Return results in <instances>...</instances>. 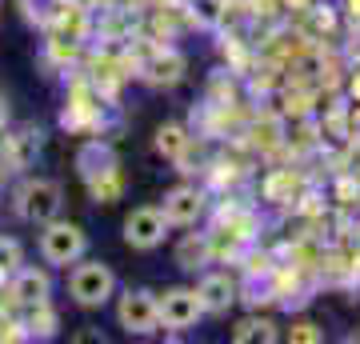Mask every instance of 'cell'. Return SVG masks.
<instances>
[{
    "instance_id": "6da1fadb",
    "label": "cell",
    "mask_w": 360,
    "mask_h": 344,
    "mask_svg": "<svg viewBox=\"0 0 360 344\" xmlns=\"http://www.w3.org/2000/svg\"><path fill=\"white\" fill-rule=\"evenodd\" d=\"M112 293H116V276H112V268L108 265H101V260H84V256L72 265V272H68V296H72L80 308L108 305Z\"/></svg>"
},
{
    "instance_id": "7a4b0ae2",
    "label": "cell",
    "mask_w": 360,
    "mask_h": 344,
    "mask_svg": "<svg viewBox=\"0 0 360 344\" xmlns=\"http://www.w3.org/2000/svg\"><path fill=\"white\" fill-rule=\"evenodd\" d=\"M89 253V236L77 229V224H68V220H49L44 232H40V256L56 268H68L77 265L80 256Z\"/></svg>"
},
{
    "instance_id": "3957f363",
    "label": "cell",
    "mask_w": 360,
    "mask_h": 344,
    "mask_svg": "<svg viewBox=\"0 0 360 344\" xmlns=\"http://www.w3.org/2000/svg\"><path fill=\"white\" fill-rule=\"evenodd\" d=\"M60 208H65V189L56 180H28L16 192V212L28 224H49V220L60 217Z\"/></svg>"
},
{
    "instance_id": "277c9868",
    "label": "cell",
    "mask_w": 360,
    "mask_h": 344,
    "mask_svg": "<svg viewBox=\"0 0 360 344\" xmlns=\"http://www.w3.org/2000/svg\"><path fill=\"white\" fill-rule=\"evenodd\" d=\"M116 320L129 336H153L160 329V317H156V296L144 293V288H129L116 300Z\"/></svg>"
},
{
    "instance_id": "5b68a950",
    "label": "cell",
    "mask_w": 360,
    "mask_h": 344,
    "mask_svg": "<svg viewBox=\"0 0 360 344\" xmlns=\"http://www.w3.org/2000/svg\"><path fill=\"white\" fill-rule=\"evenodd\" d=\"M156 317H160V329L184 332L196 329V320L205 317V305H200L196 288H168L165 296H156Z\"/></svg>"
},
{
    "instance_id": "8992f818",
    "label": "cell",
    "mask_w": 360,
    "mask_h": 344,
    "mask_svg": "<svg viewBox=\"0 0 360 344\" xmlns=\"http://www.w3.org/2000/svg\"><path fill=\"white\" fill-rule=\"evenodd\" d=\"M165 236H168V220L160 208H132L129 217H124V241L132 248H141V253L165 244Z\"/></svg>"
},
{
    "instance_id": "52a82bcc",
    "label": "cell",
    "mask_w": 360,
    "mask_h": 344,
    "mask_svg": "<svg viewBox=\"0 0 360 344\" xmlns=\"http://www.w3.org/2000/svg\"><path fill=\"white\" fill-rule=\"evenodd\" d=\"M8 293H13V300L20 308H32V305H44L52 293V281H49V272L44 268H16L13 272V284H8Z\"/></svg>"
},
{
    "instance_id": "ba28073f",
    "label": "cell",
    "mask_w": 360,
    "mask_h": 344,
    "mask_svg": "<svg viewBox=\"0 0 360 344\" xmlns=\"http://www.w3.org/2000/svg\"><path fill=\"white\" fill-rule=\"evenodd\" d=\"M160 212H165L168 224L188 229V224H196V220H200V212H205V196H200L196 189H188V184H180V189H172V192L165 196Z\"/></svg>"
},
{
    "instance_id": "9c48e42d",
    "label": "cell",
    "mask_w": 360,
    "mask_h": 344,
    "mask_svg": "<svg viewBox=\"0 0 360 344\" xmlns=\"http://www.w3.org/2000/svg\"><path fill=\"white\" fill-rule=\"evenodd\" d=\"M196 296H200L205 312H229L232 300H236V281L229 272H208L205 281L196 284Z\"/></svg>"
},
{
    "instance_id": "30bf717a",
    "label": "cell",
    "mask_w": 360,
    "mask_h": 344,
    "mask_svg": "<svg viewBox=\"0 0 360 344\" xmlns=\"http://www.w3.org/2000/svg\"><path fill=\"white\" fill-rule=\"evenodd\" d=\"M184 56H180L176 49H165V52H156L153 60L144 64V80L148 84H156V89H168V84H176L180 77H184Z\"/></svg>"
},
{
    "instance_id": "8fae6325",
    "label": "cell",
    "mask_w": 360,
    "mask_h": 344,
    "mask_svg": "<svg viewBox=\"0 0 360 344\" xmlns=\"http://www.w3.org/2000/svg\"><path fill=\"white\" fill-rule=\"evenodd\" d=\"M28 312H32V317H28V324H25L28 336H37V340H52L60 320H56V312L49 308V300H44V305H32Z\"/></svg>"
},
{
    "instance_id": "7c38bea8",
    "label": "cell",
    "mask_w": 360,
    "mask_h": 344,
    "mask_svg": "<svg viewBox=\"0 0 360 344\" xmlns=\"http://www.w3.org/2000/svg\"><path fill=\"white\" fill-rule=\"evenodd\" d=\"M208 256H212L208 236H188V241L176 248V265L180 268H200V265H208Z\"/></svg>"
},
{
    "instance_id": "4fadbf2b",
    "label": "cell",
    "mask_w": 360,
    "mask_h": 344,
    "mask_svg": "<svg viewBox=\"0 0 360 344\" xmlns=\"http://www.w3.org/2000/svg\"><path fill=\"white\" fill-rule=\"evenodd\" d=\"M156 148H160L168 160H180V156H184V148H188L184 128H180V125H165L160 132H156Z\"/></svg>"
},
{
    "instance_id": "5bb4252c",
    "label": "cell",
    "mask_w": 360,
    "mask_h": 344,
    "mask_svg": "<svg viewBox=\"0 0 360 344\" xmlns=\"http://www.w3.org/2000/svg\"><path fill=\"white\" fill-rule=\"evenodd\" d=\"M20 265H25V248H20V241H13V236H0V276L16 272Z\"/></svg>"
},
{
    "instance_id": "9a60e30c",
    "label": "cell",
    "mask_w": 360,
    "mask_h": 344,
    "mask_svg": "<svg viewBox=\"0 0 360 344\" xmlns=\"http://www.w3.org/2000/svg\"><path fill=\"white\" fill-rule=\"evenodd\" d=\"M257 336H260V340H276V329H272L269 320H245L240 329L232 332V340H240V344H245V340H257Z\"/></svg>"
},
{
    "instance_id": "2e32d148",
    "label": "cell",
    "mask_w": 360,
    "mask_h": 344,
    "mask_svg": "<svg viewBox=\"0 0 360 344\" xmlns=\"http://www.w3.org/2000/svg\"><path fill=\"white\" fill-rule=\"evenodd\" d=\"M193 13L200 25H217L220 20V0H193Z\"/></svg>"
},
{
    "instance_id": "e0dca14e",
    "label": "cell",
    "mask_w": 360,
    "mask_h": 344,
    "mask_svg": "<svg viewBox=\"0 0 360 344\" xmlns=\"http://www.w3.org/2000/svg\"><path fill=\"white\" fill-rule=\"evenodd\" d=\"M25 336H28L25 324H16V320L0 317V340H25Z\"/></svg>"
},
{
    "instance_id": "ac0fdd59",
    "label": "cell",
    "mask_w": 360,
    "mask_h": 344,
    "mask_svg": "<svg viewBox=\"0 0 360 344\" xmlns=\"http://www.w3.org/2000/svg\"><path fill=\"white\" fill-rule=\"evenodd\" d=\"M292 340L316 344V340H324V332H316V329H312V324H296V329H292Z\"/></svg>"
},
{
    "instance_id": "d6986e66",
    "label": "cell",
    "mask_w": 360,
    "mask_h": 344,
    "mask_svg": "<svg viewBox=\"0 0 360 344\" xmlns=\"http://www.w3.org/2000/svg\"><path fill=\"white\" fill-rule=\"evenodd\" d=\"M8 128V104H4V96H0V132Z\"/></svg>"
}]
</instances>
